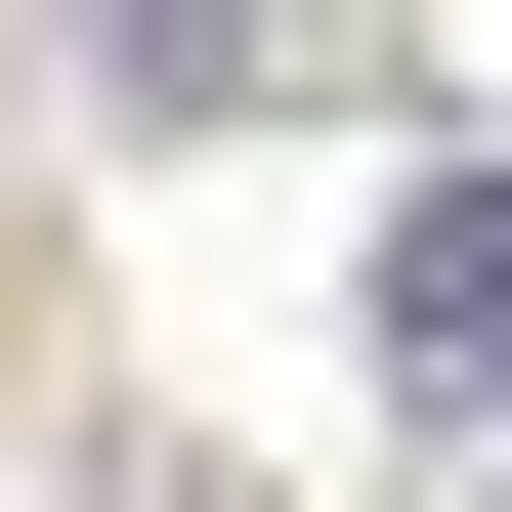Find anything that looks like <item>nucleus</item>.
Masks as SVG:
<instances>
[{
  "instance_id": "1",
  "label": "nucleus",
  "mask_w": 512,
  "mask_h": 512,
  "mask_svg": "<svg viewBox=\"0 0 512 512\" xmlns=\"http://www.w3.org/2000/svg\"><path fill=\"white\" fill-rule=\"evenodd\" d=\"M384 384H512V214H427V256H384Z\"/></svg>"
}]
</instances>
